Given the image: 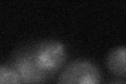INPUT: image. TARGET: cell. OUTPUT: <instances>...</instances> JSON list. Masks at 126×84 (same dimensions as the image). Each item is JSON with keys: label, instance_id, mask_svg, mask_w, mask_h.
Listing matches in <instances>:
<instances>
[{"label": "cell", "instance_id": "cell-1", "mask_svg": "<svg viewBox=\"0 0 126 84\" xmlns=\"http://www.w3.org/2000/svg\"><path fill=\"white\" fill-rule=\"evenodd\" d=\"M18 73L23 84H44L52 78L37 63L32 44L25 45L15 51L12 65Z\"/></svg>", "mask_w": 126, "mask_h": 84}, {"label": "cell", "instance_id": "cell-2", "mask_svg": "<svg viewBox=\"0 0 126 84\" xmlns=\"http://www.w3.org/2000/svg\"><path fill=\"white\" fill-rule=\"evenodd\" d=\"M32 46L37 63L52 77L65 63L67 54L64 44L60 41L48 39L34 43Z\"/></svg>", "mask_w": 126, "mask_h": 84}, {"label": "cell", "instance_id": "cell-3", "mask_svg": "<svg viewBox=\"0 0 126 84\" xmlns=\"http://www.w3.org/2000/svg\"><path fill=\"white\" fill-rule=\"evenodd\" d=\"M101 71L88 60H76L61 71L57 84H101Z\"/></svg>", "mask_w": 126, "mask_h": 84}, {"label": "cell", "instance_id": "cell-4", "mask_svg": "<svg viewBox=\"0 0 126 84\" xmlns=\"http://www.w3.org/2000/svg\"><path fill=\"white\" fill-rule=\"evenodd\" d=\"M125 57L126 50L124 46H119L110 50L106 59L107 68L118 77H125Z\"/></svg>", "mask_w": 126, "mask_h": 84}, {"label": "cell", "instance_id": "cell-5", "mask_svg": "<svg viewBox=\"0 0 126 84\" xmlns=\"http://www.w3.org/2000/svg\"><path fill=\"white\" fill-rule=\"evenodd\" d=\"M0 84H23L20 76L11 65H0Z\"/></svg>", "mask_w": 126, "mask_h": 84}, {"label": "cell", "instance_id": "cell-6", "mask_svg": "<svg viewBox=\"0 0 126 84\" xmlns=\"http://www.w3.org/2000/svg\"><path fill=\"white\" fill-rule=\"evenodd\" d=\"M108 84H125L123 81H112V82H110Z\"/></svg>", "mask_w": 126, "mask_h": 84}]
</instances>
